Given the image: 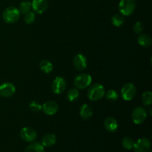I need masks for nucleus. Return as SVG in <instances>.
<instances>
[{
  "instance_id": "2",
  "label": "nucleus",
  "mask_w": 152,
  "mask_h": 152,
  "mask_svg": "<svg viewBox=\"0 0 152 152\" xmlns=\"http://www.w3.org/2000/svg\"><path fill=\"white\" fill-rule=\"evenodd\" d=\"M20 12L19 9L13 6L7 7L2 13V19L6 23L13 24L17 22L20 18Z\"/></svg>"
},
{
  "instance_id": "20",
  "label": "nucleus",
  "mask_w": 152,
  "mask_h": 152,
  "mask_svg": "<svg viewBox=\"0 0 152 152\" xmlns=\"http://www.w3.org/2000/svg\"><path fill=\"white\" fill-rule=\"evenodd\" d=\"M79 96H80V93L77 88H71L67 93V98L70 102H74L78 99Z\"/></svg>"
},
{
  "instance_id": "17",
  "label": "nucleus",
  "mask_w": 152,
  "mask_h": 152,
  "mask_svg": "<svg viewBox=\"0 0 152 152\" xmlns=\"http://www.w3.org/2000/svg\"><path fill=\"white\" fill-rule=\"evenodd\" d=\"M151 38L149 35L142 34L139 35L137 38V42L140 46L144 48H148L151 45Z\"/></svg>"
},
{
  "instance_id": "27",
  "label": "nucleus",
  "mask_w": 152,
  "mask_h": 152,
  "mask_svg": "<svg viewBox=\"0 0 152 152\" xmlns=\"http://www.w3.org/2000/svg\"><path fill=\"white\" fill-rule=\"evenodd\" d=\"M29 108L31 109V111H32L33 112H39V111H42V105L39 103L37 101H32L31 102V103L29 104Z\"/></svg>"
},
{
  "instance_id": "6",
  "label": "nucleus",
  "mask_w": 152,
  "mask_h": 152,
  "mask_svg": "<svg viewBox=\"0 0 152 152\" xmlns=\"http://www.w3.org/2000/svg\"><path fill=\"white\" fill-rule=\"evenodd\" d=\"M137 93V89L133 83H126L121 89L122 98L125 101H131L134 98Z\"/></svg>"
},
{
  "instance_id": "25",
  "label": "nucleus",
  "mask_w": 152,
  "mask_h": 152,
  "mask_svg": "<svg viewBox=\"0 0 152 152\" xmlns=\"http://www.w3.org/2000/svg\"><path fill=\"white\" fill-rule=\"evenodd\" d=\"M134 144V141L132 139L131 137H124L122 140V145L125 149L131 150L133 148Z\"/></svg>"
},
{
  "instance_id": "29",
  "label": "nucleus",
  "mask_w": 152,
  "mask_h": 152,
  "mask_svg": "<svg viewBox=\"0 0 152 152\" xmlns=\"http://www.w3.org/2000/svg\"><path fill=\"white\" fill-rule=\"evenodd\" d=\"M150 152H151V151H150Z\"/></svg>"
},
{
  "instance_id": "12",
  "label": "nucleus",
  "mask_w": 152,
  "mask_h": 152,
  "mask_svg": "<svg viewBox=\"0 0 152 152\" xmlns=\"http://www.w3.org/2000/svg\"><path fill=\"white\" fill-rule=\"evenodd\" d=\"M59 110V105L55 101L48 100L45 102L42 105V111L46 115L51 116L56 114Z\"/></svg>"
},
{
  "instance_id": "22",
  "label": "nucleus",
  "mask_w": 152,
  "mask_h": 152,
  "mask_svg": "<svg viewBox=\"0 0 152 152\" xmlns=\"http://www.w3.org/2000/svg\"><path fill=\"white\" fill-rule=\"evenodd\" d=\"M105 95L107 100L111 102H116L119 97L118 93L115 90H114V89H110V90H108L106 93H105Z\"/></svg>"
},
{
  "instance_id": "1",
  "label": "nucleus",
  "mask_w": 152,
  "mask_h": 152,
  "mask_svg": "<svg viewBox=\"0 0 152 152\" xmlns=\"http://www.w3.org/2000/svg\"><path fill=\"white\" fill-rule=\"evenodd\" d=\"M105 88L100 83H94L89 86L87 92L88 99L91 101H98L105 96Z\"/></svg>"
},
{
  "instance_id": "19",
  "label": "nucleus",
  "mask_w": 152,
  "mask_h": 152,
  "mask_svg": "<svg viewBox=\"0 0 152 152\" xmlns=\"http://www.w3.org/2000/svg\"><path fill=\"white\" fill-rule=\"evenodd\" d=\"M39 68L41 71L45 74H50L53 71V64L50 61L46 60V59H42L39 62Z\"/></svg>"
},
{
  "instance_id": "15",
  "label": "nucleus",
  "mask_w": 152,
  "mask_h": 152,
  "mask_svg": "<svg viewBox=\"0 0 152 152\" xmlns=\"http://www.w3.org/2000/svg\"><path fill=\"white\" fill-rule=\"evenodd\" d=\"M56 137L53 134H47L41 140V144L44 147H51L56 144Z\"/></svg>"
},
{
  "instance_id": "26",
  "label": "nucleus",
  "mask_w": 152,
  "mask_h": 152,
  "mask_svg": "<svg viewBox=\"0 0 152 152\" xmlns=\"http://www.w3.org/2000/svg\"><path fill=\"white\" fill-rule=\"evenodd\" d=\"M36 19V15L35 13L34 12H28L26 14H25V17H24V21L28 25H31V24L34 23V21Z\"/></svg>"
},
{
  "instance_id": "4",
  "label": "nucleus",
  "mask_w": 152,
  "mask_h": 152,
  "mask_svg": "<svg viewBox=\"0 0 152 152\" xmlns=\"http://www.w3.org/2000/svg\"><path fill=\"white\" fill-rule=\"evenodd\" d=\"M136 8L135 0H120L119 3V10L120 13L124 16H129L132 15Z\"/></svg>"
},
{
  "instance_id": "16",
  "label": "nucleus",
  "mask_w": 152,
  "mask_h": 152,
  "mask_svg": "<svg viewBox=\"0 0 152 152\" xmlns=\"http://www.w3.org/2000/svg\"><path fill=\"white\" fill-rule=\"evenodd\" d=\"M80 115L84 120H88L93 115V110L92 108L88 104H83L80 108Z\"/></svg>"
},
{
  "instance_id": "8",
  "label": "nucleus",
  "mask_w": 152,
  "mask_h": 152,
  "mask_svg": "<svg viewBox=\"0 0 152 152\" xmlns=\"http://www.w3.org/2000/svg\"><path fill=\"white\" fill-rule=\"evenodd\" d=\"M151 148V142L148 138L142 137L138 139L134 142L133 149L135 152H148Z\"/></svg>"
},
{
  "instance_id": "13",
  "label": "nucleus",
  "mask_w": 152,
  "mask_h": 152,
  "mask_svg": "<svg viewBox=\"0 0 152 152\" xmlns=\"http://www.w3.org/2000/svg\"><path fill=\"white\" fill-rule=\"evenodd\" d=\"M73 64L75 68L78 71H83L86 68L88 65L87 58L86 56L81 53H78L76 55L73 60Z\"/></svg>"
},
{
  "instance_id": "14",
  "label": "nucleus",
  "mask_w": 152,
  "mask_h": 152,
  "mask_svg": "<svg viewBox=\"0 0 152 152\" xmlns=\"http://www.w3.org/2000/svg\"><path fill=\"white\" fill-rule=\"evenodd\" d=\"M104 126L108 132L114 133L118 129V122L114 117H108L104 121Z\"/></svg>"
},
{
  "instance_id": "10",
  "label": "nucleus",
  "mask_w": 152,
  "mask_h": 152,
  "mask_svg": "<svg viewBox=\"0 0 152 152\" xmlns=\"http://www.w3.org/2000/svg\"><path fill=\"white\" fill-rule=\"evenodd\" d=\"M48 7V0H33L31 2V9L34 13L42 14L45 13Z\"/></svg>"
},
{
  "instance_id": "11",
  "label": "nucleus",
  "mask_w": 152,
  "mask_h": 152,
  "mask_svg": "<svg viewBox=\"0 0 152 152\" xmlns=\"http://www.w3.org/2000/svg\"><path fill=\"white\" fill-rule=\"evenodd\" d=\"M16 92V87L11 83H4L0 86V96L8 98L13 96Z\"/></svg>"
},
{
  "instance_id": "18",
  "label": "nucleus",
  "mask_w": 152,
  "mask_h": 152,
  "mask_svg": "<svg viewBox=\"0 0 152 152\" xmlns=\"http://www.w3.org/2000/svg\"><path fill=\"white\" fill-rule=\"evenodd\" d=\"M25 152H45V147L41 142L34 141L27 147Z\"/></svg>"
},
{
  "instance_id": "28",
  "label": "nucleus",
  "mask_w": 152,
  "mask_h": 152,
  "mask_svg": "<svg viewBox=\"0 0 152 152\" xmlns=\"http://www.w3.org/2000/svg\"><path fill=\"white\" fill-rule=\"evenodd\" d=\"M142 31H143V24L141 22H137L134 25V31L137 34H140L142 32Z\"/></svg>"
},
{
  "instance_id": "21",
  "label": "nucleus",
  "mask_w": 152,
  "mask_h": 152,
  "mask_svg": "<svg viewBox=\"0 0 152 152\" xmlns=\"http://www.w3.org/2000/svg\"><path fill=\"white\" fill-rule=\"evenodd\" d=\"M31 2L30 1H23L20 3L19 10L22 14H26L27 13L31 11Z\"/></svg>"
},
{
  "instance_id": "7",
  "label": "nucleus",
  "mask_w": 152,
  "mask_h": 152,
  "mask_svg": "<svg viewBox=\"0 0 152 152\" xmlns=\"http://www.w3.org/2000/svg\"><path fill=\"white\" fill-rule=\"evenodd\" d=\"M20 137L22 140L27 142H32L36 140L37 137V133L34 129L31 127H24L19 132Z\"/></svg>"
},
{
  "instance_id": "23",
  "label": "nucleus",
  "mask_w": 152,
  "mask_h": 152,
  "mask_svg": "<svg viewBox=\"0 0 152 152\" xmlns=\"http://www.w3.org/2000/svg\"><path fill=\"white\" fill-rule=\"evenodd\" d=\"M111 22H112V24L115 27H120L121 25H123L125 22L124 16L122 15L121 13L114 15L112 19H111Z\"/></svg>"
},
{
  "instance_id": "3",
  "label": "nucleus",
  "mask_w": 152,
  "mask_h": 152,
  "mask_svg": "<svg viewBox=\"0 0 152 152\" xmlns=\"http://www.w3.org/2000/svg\"><path fill=\"white\" fill-rule=\"evenodd\" d=\"M91 76L88 74H78L74 80V85L77 89H86L91 85Z\"/></svg>"
},
{
  "instance_id": "9",
  "label": "nucleus",
  "mask_w": 152,
  "mask_h": 152,
  "mask_svg": "<svg viewBox=\"0 0 152 152\" xmlns=\"http://www.w3.org/2000/svg\"><path fill=\"white\" fill-rule=\"evenodd\" d=\"M52 91L56 94H60L65 91L66 88V82L65 80L62 77H56L53 80L51 85Z\"/></svg>"
},
{
  "instance_id": "5",
  "label": "nucleus",
  "mask_w": 152,
  "mask_h": 152,
  "mask_svg": "<svg viewBox=\"0 0 152 152\" xmlns=\"http://www.w3.org/2000/svg\"><path fill=\"white\" fill-rule=\"evenodd\" d=\"M147 111L144 108L140 106L136 107L132 114V121L134 124L140 125L145 122L147 118Z\"/></svg>"
},
{
  "instance_id": "24",
  "label": "nucleus",
  "mask_w": 152,
  "mask_h": 152,
  "mask_svg": "<svg viewBox=\"0 0 152 152\" xmlns=\"http://www.w3.org/2000/svg\"><path fill=\"white\" fill-rule=\"evenodd\" d=\"M142 102L144 105L148 106L152 103V93L150 91H145L142 95Z\"/></svg>"
}]
</instances>
